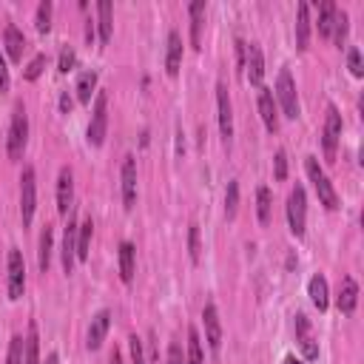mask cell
Here are the masks:
<instances>
[{
    "mask_svg": "<svg viewBox=\"0 0 364 364\" xmlns=\"http://www.w3.org/2000/svg\"><path fill=\"white\" fill-rule=\"evenodd\" d=\"M168 364H185V356H182V347L177 341H171L168 347Z\"/></svg>",
    "mask_w": 364,
    "mask_h": 364,
    "instance_id": "44",
    "label": "cell"
},
{
    "mask_svg": "<svg viewBox=\"0 0 364 364\" xmlns=\"http://www.w3.org/2000/svg\"><path fill=\"white\" fill-rule=\"evenodd\" d=\"M308 294H310L313 305L319 308V313H325V310H327V305H330V299H327V279H325L322 273H316V276L310 279Z\"/></svg>",
    "mask_w": 364,
    "mask_h": 364,
    "instance_id": "23",
    "label": "cell"
},
{
    "mask_svg": "<svg viewBox=\"0 0 364 364\" xmlns=\"http://www.w3.org/2000/svg\"><path fill=\"white\" fill-rule=\"evenodd\" d=\"M23 336H12V344H9V358L6 364H23Z\"/></svg>",
    "mask_w": 364,
    "mask_h": 364,
    "instance_id": "39",
    "label": "cell"
},
{
    "mask_svg": "<svg viewBox=\"0 0 364 364\" xmlns=\"http://www.w3.org/2000/svg\"><path fill=\"white\" fill-rule=\"evenodd\" d=\"M347 29H350V18H347V12L339 9V12H336V23H333V34H330L339 49H341V43L347 40Z\"/></svg>",
    "mask_w": 364,
    "mask_h": 364,
    "instance_id": "34",
    "label": "cell"
},
{
    "mask_svg": "<svg viewBox=\"0 0 364 364\" xmlns=\"http://www.w3.org/2000/svg\"><path fill=\"white\" fill-rule=\"evenodd\" d=\"M108 364H123V356H120V353L114 350V353H111V361H108Z\"/></svg>",
    "mask_w": 364,
    "mask_h": 364,
    "instance_id": "47",
    "label": "cell"
},
{
    "mask_svg": "<svg viewBox=\"0 0 364 364\" xmlns=\"http://www.w3.org/2000/svg\"><path fill=\"white\" fill-rule=\"evenodd\" d=\"M336 305H339V310H341V313H347V316L356 310V305H358V284H356V279H353V276H344V279H341Z\"/></svg>",
    "mask_w": 364,
    "mask_h": 364,
    "instance_id": "17",
    "label": "cell"
},
{
    "mask_svg": "<svg viewBox=\"0 0 364 364\" xmlns=\"http://www.w3.org/2000/svg\"><path fill=\"white\" fill-rule=\"evenodd\" d=\"M123 205L125 211L137 205V160L134 157L123 160Z\"/></svg>",
    "mask_w": 364,
    "mask_h": 364,
    "instance_id": "13",
    "label": "cell"
},
{
    "mask_svg": "<svg viewBox=\"0 0 364 364\" xmlns=\"http://www.w3.org/2000/svg\"><path fill=\"white\" fill-rule=\"evenodd\" d=\"M26 290V262L18 248L9 251V299L18 302Z\"/></svg>",
    "mask_w": 364,
    "mask_h": 364,
    "instance_id": "8",
    "label": "cell"
},
{
    "mask_svg": "<svg viewBox=\"0 0 364 364\" xmlns=\"http://www.w3.org/2000/svg\"><path fill=\"white\" fill-rule=\"evenodd\" d=\"M34 26H37V32H49L51 29V0H43V4L37 6V20H34Z\"/></svg>",
    "mask_w": 364,
    "mask_h": 364,
    "instance_id": "35",
    "label": "cell"
},
{
    "mask_svg": "<svg viewBox=\"0 0 364 364\" xmlns=\"http://www.w3.org/2000/svg\"><path fill=\"white\" fill-rule=\"evenodd\" d=\"M94 89H97V71H83V75L77 77V89H75V92H77V100H80L83 106H89Z\"/></svg>",
    "mask_w": 364,
    "mask_h": 364,
    "instance_id": "28",
    "label": "cell"
},
{
    "mask_svg": "<svg viewBox=\"0 0 364 364\" xmlns=\"http://www.w3.org/2000/svg\"><path fill=\"white\" fill-rule=\"evenodd\" d=\"M180 65H182V37L180 32H168V49H165V71L171 77L180 75Z\"/></svg>",
    "mask_w": 364,
    "mask_h": 364,
    "instance_id": "19",
    "label": "cell"
},
{
    "mask_svg": "<svg viewBox=\"0 0 364 364\" xmlns=\"http://www.w3.org/2000/svg\"><path fill=\"white\" fill-rule=\"evenodd\" d=\"M134 270H137V251H134L131 242H123V245H120V279H123L125 284H131Z\"/></svg>",
    "mask_w": 364,
    "mask_h": 364,
    "instance_id": "21",
    "label": "cell"
},
{
    "mask_svg": "<svg viewBox=\"0 0 364 364\" xmlns=\"http://www.w3.org/2000/svg\"><path fill=\"white\" fill-rule=\"evenodd\" d=\"M71 106H75V100H71L68 92H63V94H60V111H63V114H71Z\"/></svg>",
    "mask_w": 364,
    "mask_h": 364,
    "instance_id": "45",
    "label": "cell"
},
{
    "mask_svg": "<svg viewBox=\"0 0 364 364\" xmlns=\"http://www.w3.org/2000/svg\"><path fill=\"white\" fill-rule=\"evenodd\" d=\"M308 43H310V6L299 4V12H296V46L308 49Z\"/></svg>",
    "mask_w": 364,
    "mask_h": 364,
    "instance_id": "24",
    "label": "cell"
},
{
    "mask_svg": "<svg viewBox=\"0 0 364 364\" xmlns=\"http://www.w3.org/2000/svg\"><path fill=\"white\" fill-rule=\"evenodd\" d=\"M185 364H202V341H199L196 327L188 330V356H185Z\"/></svg>",
    "mask_w": 364,
    "mask_h": 364,
    "instance_id": "32",
    "label": "cell"
},
{
    "mask_svg": "<svg viewBox=\"0 0 364 364\" xmlns=\"http://www.w3.org/2000/svg\"><path fill=\"white\" fill-rule=\"evenodd\" d=\"M57 65H60L63 75H68V71L77 65V54H75V49H71V46H63V51H60V63H57Z\"/></svg>",
    "mask_w": 364,
    "mask_h": 364,
    "instance_id": "38",
    "label": "cell"
},
{
    "mask_svg": "<svg viewBox=\"0 0 364 364\" xmlns=\"http://www.w3.org/2000/svg\"><path fill=\"white\" fill-rule=\"evenodd\" d=\"M128 347H131V364H145V353H142L139 336H131L128 339Z\"/></svg>",
    "mask_w": 364,
    "mask_h": 364,
    "instance_id": "41",
    "label": "cell"
},
{
    "mask_svg": "<svg viewBox=\"0 0 364 364\" xmlns=\"http://www.w3.org/2000/svg\"><path fill=\"white\" fill-rule=\"evenodd\" d=\"M282 364H305V361H299V358H294V356H287Z\"/></svg>",
    "mask_w": 364,
    "mask_h": 364,
    "instance_id": "48",
    "label": "cell"
},
{
    "mask_svg": "<svg viewBox=\"0 0 364 364\" xmlns=\"http://www.w3.org/2000/svg\"><path fill=\"white\" fill-rule=\"evenodd\" d=\"M347 65H350V75H353V77H361V75H364L361 51H358V49H350V51H347Z\"/></svg>",
    "mask_w": 364,
    "mask_h": 364,
    "instance_id": "40",
    "label": "cell"
},
{
    "mask_svg": "<svg viewBox=\"0 0 364 364\" xmlns=\"http://www.w3.org/2000/svg\"><path fill=\"white\" fill-rule=\"evenodd\" d=\"M108 131V94L100 92L94 97V111H92V123H89V145H103Z\"/></svg>",
    "mask_w": 364,
    "mask_h": 364,
    "instance_id": "6",
    "label": "cell"
},
{
    "mask_svg": "<svg viewBox=\"0 0 364 364\" xmlns=\"http://www.w3.org/2000/svg\"><path fill=\"white\" fill-rule=\"evenodd\" d=\"M34 208H37V177H34V168L26 165L23 177H20V220H23V228L32 225Z\"/></svg>",
    "mask_w": 364,
    "mask_h": 364,
    "instance_id": "5",
    "label": "cell"
},
{
    "mask_svg": "<svg viewBox=\"0 0 364 364\" xmlns=\"http://www.w3.org/2000/svg\"><path fill=\"white\" fill-rule=\"evenodd\" d=\"M259 114H262V123L270 134L279 131V106H276V97L270 89H259Z\"/></svg>",
    "mask_w": 364,
    "mask_h": 364,
    "instance_id": "12",
    "label": "cell"
},
{
    "mask_svg": "<svg viewBox=\"0 0 364 364\" xmlns=\"http://www.w3.org/2000/svg\"><path fill=\"white\" fill-rule=\"evenodd\" d=\"M273 163H276V180L282 182L287 177V154L284 151H276V160Z\"/></svg>",
    "mask_w": 364,
    "mask_h": 364,
    "instance_id": "42",
    "label": "cell"
},
{
    "mask_svg": "<svg viewBox=\"0 0 364 364\" xmlns=\"http://www.w3.org/2000/svg\"><path fill=\"white\" fill-rule=\"evenodd\" d=\"M284 111L287 120H296L299 117V97H296V83L294 77H290V71L282 68L279 71V77H276V94H273Z\"/></svg>",
    "mask_w": 364,
    "mask_h": 364,
    "instance_id": "3",
    "label": "cell"
},
{
    "mask_svg": "<svg viewBox=\"0 0 364 364\" xmlns=\"http://www.w3.org/2000/svg\"><path fill=\"white\" fill-rule=\"evenodd\" d=\"M46 364H60V356H57V353H49V356H46Z\"/></svg>",
    "mask_w": 364,
    "mask_h": 364,
    "instance_id": "46",
    "label": "cell"
},
{
    "mask_svg": "<svg viewBox=\"0 0 364 364\" xmlns=\"http://www.w3.org/2000/svg\"><path fill=\"white\" fill-rule=\"evenodd\" d=\"M108 327H111V313L108 310H100L94 319H92V327H89V350H100L106 336H108Z\"/></svg>",
    "mask_w": 364,
    "mask_h": 364,
    "instance_id": "18",
    "label": "cell"
},
{
    "mask_svg": "<svg viewBox=\"0 0 364 364\" xmlns=\"http://www.w3.org/2000/svg\"><path fill=\"white\" fill-rule=\"evenodd\" d=\"M46 63H49V57H46V54H37V57H34V60L29 63V68L23 71V77H26V80H37V77L43 75V68H46Z\"/></svg>",
    "mask_w": 364,
    "mask_h": 364,
    "instance_id": "37",
    "label": "cell"
},
{
    "mask_svg": "<svg viewBox=\"0 0 364 364\" xmlns=\"http://www.w3.org/2000/svg\"><path fill=\"white\" fill-rule=\"evenodd\" d=\"M202 319H205V339H208L211 353H220V347H222V322H220V310H216L213 302H208L202 308Z\"/></svg>",
    "mask_w": 364,
    "mask_h": 364,
    "instance_id": "9",
    "label": "cell"
},
{
    "mask_svg": "<svg viewBox=\"0 0 364 364\" xmlns=\"http://www.w3.org/2000/svg\"><path fill=\"white\" fill-rule=\"evenodd\" d=\"M256 216L262 225L270 222V188H265V185L256 191Z\"/></svg>",
    "mask_w": 364,
    "mask_h": 364,
    "instance_id": "31",
    "label": "cell"
},
{
    "mask_svg": "<svg viewBox=\"0 0 364 364\" xmlns=\"http://www.w3.org/2000/svg\"><path fill=\"white\" fill-rule=\"evenodd\" d=\"M336 12H339V6L333 4V0H325V4L319 6V34H322V37H330V34H333Z\"/></svg>",
    "mask_w": 364,
    "mask_h": 364,
    "instance_id": "26",
    "label": "cell"
},
{
    "mask_svg": "<svg viewBox=\"0 0 364 364\" xmlns=\"http://www.w3.org/2000/svg\"><path fill=\"white\" fill-rule=\"evenodd\" d=\"M4 43H6L9 57H12L15 63H20V60H23V49H26V37H23V32H20L18 26H6Z\"/></svg>",
    "mask_w": 364,
    "mask_h": 364,
    "instance_id": "22",
    "label": "cell"
},
{
    "mask_svg": "<svg viewBox=\"0 0 364 364\" xmlns=\"http://www.w3.org/2000/svg\"><path fill=\"white\" fill-rule=\"evenodd\" d=\"M339 139H341V114H339L336 106H327V120H325V131H322V145H325V160L327 163L336 160Z\"/></svg>",
    "mask_w": 364,
    "mask_h": 364,
    "instance_id": "7",
    "label": "cell"
},
{
    "mask_svg": "<svg viewBox=\"0 0 364 364\" xmlns=\"http://www.w3.org/2000/svg\"><path fill=\"white\" fill-rule=\"evenodd\" d=\"M26 142H29V117H26V108L23 103L15 106V114H12V125H9V160H20L23 151H26Z\"/></svg>",
    "mask_w": 364,
    "mask_h": 364,
    "instance_id": "2",
    "label": "cell"
},
{
    "mask_svg": "<svg viewBox=\"0 0 364 364\" xmlns=\"http://www.w3.org/2000/svg\"><path fill=\"white\" fill-rule=\"evenodd\" d=\"M0 92H9V65H6L4 51H0Z\"/></svg>",
    "mask_w": 364,
    "mask_h": 364,
    "instance_id": "43",
    "label": "cell"
},
{
    "mask_svg": "<svg viewBox=\"0 0 364 364\" xmlns=\"http://www.w3.org/2000/svg\"><path fill=\"white\" fill-rule=\"evenodd\" d=\"M305 171H308L310 182H313V188H316V196H319V202H322L327 211H336V208H339V194H336L333 182L327 180V174L322 171L319 160H316V157H308V160H305Z\"/></svg>",
    "mask_w": 364,
    "mask_h": 364,
    "instance_id": "1",
    "label": "cell"
},
{
    "mask_svg": "<svg viewBox=\"0 0 364 364\" xmlns=\"http://www.w3.org/2000/svg\"><path fill=\"white\" fill-rule=\"evenodd\" d=\"M199 225L196 222H191V228H188V253H191V262H199Z\"/></svg>",
    "mask_w": 364,
    "mask_h": 364,
    "instance_id": "36",
    "label": "cell"
},
{
    "mask_svg": "<svg viewBox=\"0 0 364 364\" xmlns=\"http://www.w3.org/2000/svg\"><path fill=\"white\" fill-rule=\"evenodd\" d=\"M97 37H100V43H108L111 40V32H114V9H111V4H108V0H100V4H97Z\"/></svg>",
    "mask_w": 364,
    "mask_h": 364,
    "instance_id": "20",
    "label": "cell"
},
{
    "mask_svg": "<svg viewBox=\"0 0 364 364\" xmlns=\"http://www.w3.org/2000/svg\"><path fill=\"white\" fill-rule=\"evenodd\" d=\"M92 234H94V222H92V216H86V220L77 225V259H80V262H86V259H89Z\"/></svg>",
    "mask_w": 364,
    "mask_h": 364,
    "instance_id": "25",
    "label": "cell"
},
{
    "mask_svg": "<svg viewBox=\"0 0 364 364\" xmlns=\"http://www.w3.org/2000/svg\"><path fill=\"white\" fill-rule=\"evenodd\" d=\"M296 341H299V347H302V356L308 358V361H313L316 356H319V344L313 341V333H310V322H308V316H296Z\"/></svg>",
    "mask_w": 364,
    "mask_h": 364,
    "instance_id": "16",
    "label": "cell"
},
{
    "mask_svg": "<svg viewBox=\"0 0 364 364\" xmlns=\"http://www.w3.org/2000/svg\"><path fill=\"white\" fill-rule=\"evenodd\" d=\"M71 199H75V174L71 168H63L57 177V211L63 216L71 211Z\"/></svg>",
    "mask_w": 364,
    "mask_h": 364,
    "instance_id": "15",
    "label": "cell"
},
{
    "mask_svg": "<svg viewBox=\"0 0 364 364\" xmlns=\"http://www.w3.org/2000/svg\"><path fill=\"white\" fill-rule=\"evenodd\" d=\"M191 12V46L199 49V40H202V15H205V0H196V4L188 6Z\"/></svg>",
    "mask_w": 364,
    "mask_h": 364,
    "instance_id": "27",
    "label": "cell"
},
{
    "mask_svg": "<svg viewBox=\"0 0 364 364\" xmlns=\"http://www.w3.org/2000/svg\"><path fill=\"white\" fill-rule=\"evenodd\" d=\"M245 71H248V80L253 86L262 89V77H265V57H262V49L256 43L245 46Z\"/></svg>",
    "mask_w": 364,
    "mask_h": 364,
    "instance_id": "14",
    "label": "cell"
},
{
    "mask_svg": "<svg viewBox=\"0 0 364 364\" xmlns=\"http://www.w3.org/2000/svg\"><path fill=\"white\" fill-rule=\"evenodd\" d=\"M51 245H54V231L46 225L43 234H40V259H37V265H40L43 273H46L49 265H51Z\"/></svg>",
    "mask_w": 364,
    "mask_h": 364,
    "instance_id": "30",
    "label": "cell"
},
{
    "mask_svg": "<svg viewBox=\"0 0 364 364\" xmlns=\"http://www.w3.org/2000/svg\"><path fill=\"white\" fill-rule=\"evenodd\" d=\"M237 208H239V182L231 180L228 191H225V216H228V220H234V216H237Z\"/></svg>",
    "mask_w": 364,
    "mask_h": 364,
    "instance_id": "33",
    "label": "cell"
},
{
    "mask_svg": "<svg viewBox=\"0 0 364 364\" xmlns=\"http://www.w3.org/2000/svg\"><path fill=\"white\" fill-rule=\"evenodd\" d=\"M23 364H40V339H37V325H29V336L23 344Z\"/></svg>",
    "mask_w": 364,
    "mask_h": 364,
    "instance_id": "29",
    "label": "cell"
},
{
    "mask_svg": "<svg viewBox=\"0 0 364 364\" xmlns=\"http://www.w3.org/2000/svg\"><path fill=\"white\" fill-rule=\"evenodd\" d=\"M287 222L294 237H305V225H308V194L302 185H296L287 196Z\"/></svg>",
    "mask_w": 364,
    "mask_h": 364,
    "instance_id": "4",
    "label": "cell"
},
{
    "mask_svg": "<svg viewBox=\"0 0 364 364\" xmlns=\"http://www.w3.org/2000/svg\"><path fill=\"white\" fill-rule=\"evenodd\" d=\"M216 108H220V131H222V139H225V145H231V139H234V108H231L228 89H225L222 83L216 86Z\"/></svg>",
    "mask_w": 364,
    "mask_h": 364,
    "instance_id": "10",
    "label": "cell"
},
{
    "mask_svg": "<svg viewBox=\"0 0 364 364\" xmlns=\"http://www.w3.org/2000/svg\"><path fill=\"white\" fill-rule=\"evenodd\" d=\"M77 262V220L68 211V225L63 231V270L71 273Z\"/></svg>",
    "mask_w": 364,
    "mask_h": 364,
    "instance_id": "11",
    "label": "cell"
}]
</instances>
